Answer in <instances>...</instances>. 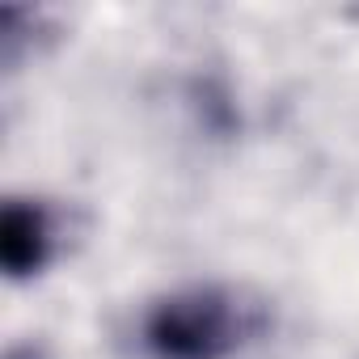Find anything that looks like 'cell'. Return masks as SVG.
Returning a JSON list of instances; mask_svg holds the SVG:
<instances>
[{
    "label": "cell",
    "mask_w": 359,
    "mask_h": 359,
    "mask_svg": "<svg viewBox=\"0 0 359 359\" xmlns=\"http://www.w3.org/2000/svg\"><path fill=\"white\" fill-rule=\"evenodd\" d=\"M9 359H34V355H30V351H13Z\"/></svg>",
    "instance_id": "3957f363"
},
{
    "label": "cell",
    "mask_w": 359,
    "mask_h": 359,
    "mask_svg": "<svg viewBox=\"0 0 359 359\" xmlns=\"http://www.w3.org/2000/svg\"><path fill=\"white\" fill-rule=\"evenodd\" d=\"M241 342L237 309L216 287H187L152 304L144 346L152 359H229Z\"/></svg>",
    "instance_id": "6da1fadb"
},
{
    "label": "cell",
    "mask_w": 359,
    "mask_h": 359,
    "mask_svg": "<svg viewBox=\"0 0 359 359\" xmlns=\"http://www.w3.org/2000/svg\"><path fill=\"white\" fill-rule=\"evenodd\" d=\"M51 258V224L39 203L9 199L0 212V266L9 279H34Z\"/></svg>",
    "instance_id": "7a4b0ae2"
}]
</instances>
